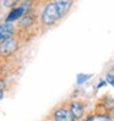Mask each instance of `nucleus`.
<instances>
[{
  "label": "nucleus",
  "instance_id": "obj_1",
  "mask_svg": "<svg viewBox=\"0 0 114 121\" xmlns=\"http://www.w3.org/2000/svg\"><path fill=\"white\" fill-rule=\"evenodd\" d=\"M60 13L56 9V6L54 3H48L43 11H42V15H41V22L42 25H44L47 27H50L53 25H55L58 22V20H60Z\"/></svg>",
  "mask_w": 114,
  "mask_h": 121
},
{
  "label": "nucleus",
  "instance_id": "obj_2",
  "mask_svg": "<svg viewBox=\"0 0 114 121\" xmlns=\"http://www.w3.org/2000/svg\"><path fill=\"white\" fill-rule=\"evenodd\" d=\"M18 42L14 37H10L6 40H4L0 44V56L1 58H9L12 54H15L16 50L18 49Z\"/></svg>",
  "mask_w": 114,
  "mask_h": 121
},
{
  "label": "nucleus",
  "instance_id": "obj_3",
  "mask_svg": "<svg viewBox=\"0 0 114 121\" xmlns=\"http://www.w3.org/2000/svg\"><path fill=\"white\" fill-rule=\"evenodd\" d=\"M54 121H75V116L69 108H59L53 112Z\"/></svg>",
  "mask_w": 114,
  "mask_h": 121
},
{
  "label": "nucleus",
  "instance_id": "obj_4",
  "mask_svg": "<svg viewBox=\"0 0 114 121\" xmlns=\"http://www.w3.org/2000/svg\"><path fill=\"white\" fill-rule=\"evenodd\" d=\"M14 31H15V28H14V25L11 22H5L0 26V44L8 38L12 37Z\"/></svg>",
  "mask_w": 114,
  "mask_h": 121
},
{
  "label": "nucleus",
  "instance_id": "obj_5",
  "mask_svg": "<svg viewBox=\"0 0 114 121\" xmlns=\"http://www.w3.org/2000/svg\"><path fill=\"white\" fill-rule=\"evenodd\" d=\"M53 3L55 4L56 9H58V11L60 13V17H64L69 12V10L71 9L74 0H54Z\"/></svg>",
  "mask_w": 114,
  "mask_h": 121
},
{
  "label": "nucleus",
  "instance_id": "obj_6",
  "mask_svg": "<svg viewBox=\"0 0 114 121\" xmlns=\"http://www.w3.org/2000/svg\"><path fill=\"white\" fill-rule=\"evenodd\" d=\"M69 109L71 110L73 115L75 116V119H81L85 114V104L80 100H75V102H71Z\"/></svg>",
  "mask_w": 114,
  "mask_h": 121
},
{
  "label": "nucleus",
  "instance_id": "obj_7",
  "mask_svg": "<svg viewBox=\"0 0 114 121\" xmlns=\"http://www.w3.org/2000/svg\"><path fill=\"white\" fill-rule=\"evenodd\" d=\"M26 13V11H25V9L22 8V6H18V8H14V9H11V11L9 12V15H8V17H6V20H5V22H15V21H17V20H20L21 17H22L23 15Z\"/></svg>",
  "mask_w": 114,
  "mask_h": 121
},
{
  "label": "nucleus",
  "instance_id": "obj_8",
  "mask_svg": "<svg viewBox=\"0 0 114 121\" xmlns=\"http://www.w3.org/2000/svg\"><path fill=\"white\" fill-rule=\"evenodd\" d=\"M36 22V16L32 12H27L18 20V27L20 28H30Z\"/></svg>",
  "mask_w": 114,
  "mask_h": 121
},
{
  "label": "nucleus",
  "instance_id": "obj_9",
  "mask_svg": "<svg viewBox=\"0 0 114 121\" xmlns=\"http://www.w3.org/2000/svg\"><path fill=\"white\" fill-rule=\"evenodd\" d=\"M91 77H92V75H85V73L77 75V84H82V83H85L86 81H88Z\"/></svg>",
  "mask_w": 114,
  "mask_h": 121
},
{
  "label": "nucleus",
  "instance_id": "obj_10",
  "mask_svg": "<svg viewBox=\"0 0 114 121\" xmlns=\"http://www.w3.org/2000/svg\"><path fill=\"white\" fill-rule=\"evenodd\" d=\"M18 3H20V0H4V6H5V8L14 9Z\"/></svg>",
  "mask_w": 114,
  "mask_h": 121
},
{
  "label": "nucleus",
  "instance_id": "obj_11",
  "mask_svg": "<svg viewBox=\"0 0 114 121\" xmlns=\"http://www.w3.org/2000/svg\"><path fill=\"white\" fill-rule=\"evenodd\" d=\"M107 83H109L110 86H113L114 87V75H112V73H108L107 75Z\"/></svg>",
  "mask_w": 114,
  "mask_h": 121
},
{
  "label": "nucleus",
  "instance_id": "obj_12",
  "mask_svg": "<svg viewBox=\"0 0 114 121\" xmlns=\"http://www.w3.org/2000/svg\"><path fill=\"white\" fill-rule=\"evenodd\" d=\"M4 92H5V82L3 80H0V99L3 98Z\"/></svg>",
  "mask_w": 114,
  "mask_h": 121
},
{
  "label": "nucleus",
  "instance_id": "obj_13",
  "mask_svg": "<svg viewBox=\"0 0 114 121\" xmlns=\"http://www.w3.org/2000/svg\"><path fill=\"white\" fill-rule=\"evenodd\" d=\"M92 120H93V116H91V117L86 119V120H85V121H92Z\"/></svg>",
  "mask_w": 114,
  "mask_h": 121
}]
</instances>
